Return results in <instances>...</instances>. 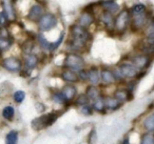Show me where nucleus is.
Instances as JSON below:
<instances>
[{
    "label": "nucleus",
    "instance_id": "obj_34",
    "mask_svg": "<svg viewBox=\"0 0 154 144\" xmlns=\"http://www.w3.org/2000/svg\"><path fill=\"white\" fill-rule=\"evenodd\" d=\"M8 20H9V18L5 15V12H0V26H5V24L8 23Z\"/></svg>",
    "mask_w": 154,
    "mask_h": 144
},
{
    "label": "nucleus",
    "instance_id": "obj_2",
    "mask_svg": "<svg viewBox=\"0 0 154 144\" xmlns=\"http://www.w3.org/2000/svg\"><path fill=\"white\" fill-rule=\"evenodd\" d=\"M58 116H59V114H57V112H51V114H48L45 116H41L39 118L34 119L32 121V127L35 130H40L45 127H49L57 120Z\"/></svg>",
    "mask_w": 154,
    "mask_h": 144
},
{
    "label": "nucleus",
    "instance_id": "obj_14",
    "mask_svg": "<svg viewBox=\"0 0 154 144\" xmlns=\"http://www.w3.org/2000/svg\"><path fill=\"white\" fill-rule=\"evenodd\" d=\"M61 78L63 79L64 81H66V82H71V83L77 82V81L79 80V78H78V75H77L75 72L70 70H63V72H62V74H61Z\"/></svg>",
    "mask_w": 154,
    "mask_h": 144
},
{
    "label": "nucleus",
    "instance_id": "obj_28",
    "mask_svg": "<svg viewBox=\"0 0 154 144\" xmlns=\"http://www.w3.org/2000/svg\"><path fill=\"white\" fill-rule=\"evenodd\" d=\"M12 42L10 39H8L7 37H0V51H7L10 46H11Z\"/></svg>",
    "mask_w": 154,
    "mask_h": 144
},
{
    "label": "nucleus",
    "instance_id": "obj_36",
    "mask_svg": "<svg viewBox=\"0 0 154 144\" xmlns=\"http://www.w3.org/2000/svg\"><path fill=\"white\" fill-rule=\"evenodd\" d=\"M95 140H96V131H95V129L93 128L92 130H91L89 137H88V143L89 144H93Z\"/></svg>",
    "mask_w": 154,
    "mask_h": 144
},
{
    "label": "nucleus",
    "instance_id": "obj_11",
    "mask_svg": "<svg viewBox=\"0 0 154 144\" xmlns=\"http://www.w3.org/2000/svg\"><path fill=\"white\" fill-rule=\"evenodd\" d=\"M76 93H77L76 87L72 84L66 85V86L61 89V92H60V94L62 95V97L64 98L66 101H71V100L74 99V97L76 96Z\"/></svg>",
    "mask_w": 154,
    "mask_h": 144
},
{
    "label": "nucleus",
    "instance_id": "obj_26",
    "mask_svg": "<svg viewBox=\"0 0 154 144\" xmlns=\"http://www.w3.org/2000/svg\"><path fill=\"white\" fill-rule=\"evenodd\" d=\"M14 114H15V110H14V107H12V106H5L2 110L3 118L8 119V120H11L14 117Z\"/></svg>",
    "mask_w": 154,
    "mask_h": 144
},
{
    "label": "nucleus",
    "instance_id": "obj_8",
    "mask_svg": "<svg viewBox=\"0 0 154 144\" xmlns=\"http://www.w3.org/2000/svg\"><path fill=\"white\" fill-rule=\"evenodd\" d=\"M132 61H133V65L137 70H143V68H147L149 66L151 59H150V56L143 54V55H138L136 57H134L132 59Z\"/></svg>",
    "mask_w": 154,
    "mask_h": 144
},
{
    "label": "nucleus",
    "instance_id": "obj_21",
    "mask_svg": "<svg viewBox=\"0 0 154 144\" xmlns=\"http://www.w3.org/2000/svg\"><path fill=\"white\" fill-rule=\"evenodd\" d=\"M130 14L132 17H134V16H139V15H143V14H146V7L143 4H135L134 7L131 9L130 11Z\"/></svg>",
    "mask_w": 154,
    "mask_h": 144
},
{
    "label": "nucleus",
    "instance_id": "obj_29",
    "mask_svg": "<svg viewBox=\"0 0 154 144\" xmlns=\"http://www.w3.org/2000/svg\"><path fill=\"white\" fill-rule=\"evenodd\" d=\"M5 15L8 16V18H14L15 16V12H14V9L12 7V4L10 2H5Z\"/></svg>",
    "mask_w": 154,
    "mask_h": 144
},
{
    "label": "nucleus",
    "instance_id": "obj_19",
    "mask_svg": "<svg viewBox=\"0 0 154 144\" xmlns=\"http://www.w3.org/2000/svg\"><path fill=\"white\" fill-rule=\"evenodd\" d=\"M86 95L89 99H97L99 97V91L97 89L96 86L94 85H91V86H88L87 87V91H86Z\"/></svg>",
    "mask_w": 154,
    "mask_h": 144
},
{
    "label": "nucleus",
    "instance_id": "obj_37",
    "mask_svg": "<svg viewBox=\"0 0 154 144\" xmlns=\"http://www.w3.org/2000/svg\"><path fill=\"white\" fill-rule=\"evenodd\" d=\"M80 112L84 115H86V116H88V115L92 114V107L90 105H84L82 107V110H80Z\"/></svg>",
    "mask_w": 154,
    "mask_h": 144
},
{
    "label": "nucleus",
    "instance_id": "obj_1",
    "mask_svg": "<svg viewBox=\"0 0 154 144\" xmlns=\"http://www.w3.org/2000/svg\"><path fill=\"white\" fill-rule=\"evenodd\" d=\"M72 38L70 40L71 47L74 50H82L91 40V35L86 28H80L78 24H75L71 28Z\"/></svg>",
    "mask_w": 154,
    "mask_h": 144
},
{
    "label": "nucleus",
    "instance_id": "obj_16",
    "mask_svg": "<svg viewBox=\"0 0 154 144\" xmlns=\"http://www.w3.org/2000/svg\"><path fill=\"white\" fill-rule=\"evenodd\" d=\"M146 23H147V16H146V14L139 16H134L132 19V26L135 28H143V26H146Z\"/></svg>",
    "mask_w": 154,
    "mask_h": 144
},
{
    "label": "nucleus",
    "instance_id": "obj_31",
    "mask_svg": "<svg viewBox=\"0 0 154 144\" xmlns=\"http://www.w3.org/2000/svg\"><path fill=\"white\" fill-rule=\"evenodd\" d=\"M140 144H154V134H146L141 139Z\"/></svg>",
    "mask_w": 154,
    "mask_h": 144
},
{
    "label": "nucleus",
    "instance_id": "obj_6",
    "mask_svg": "<svg viewBox=\"0 0 154 144\" xmlns=\"http://www.w3.org/2000/svg\"><path fill=\"white\" fill-rule=\"evenodd\" d=\"M3 68L5 70H10V72H19L22 68V63L19 59L17 58H14V57H10L7 58V59L3 60V63H2Z\"/></svg>",
    "mask_w": 154,
    "mask_h": 144
},
{
    "label": "nucleus",
    "instance_id": "obj_24",
    "mask_svg": "<svg viewBox=\"0 0 154 144\" xmlns=\"http://www.w3.org/2000/svg\"><path fill=\"white\" fill-rule=\"evenodd\" d=\"M106 107V104H105V98L100 97L99 96L97 99H95L94 101V108L97 110V112H103Z\"/></svg>",
    "mask_w": 154,
    "mask_h": 144
},
{
    "label": "nucleus",
    "instance_id": "obj_7",
    "mask_svg": "<svg viewBox=\"0 0 154 144\" xmlns=\"http://www.w3.org/2000/svg\"><path fill=\"white\" fill-rule=\"evenodd\" d=\"M118 68H119L122 77H126V78H130V79L135 78L137 76V73H138V70L132 63H128V62L122 63Z\"/></svg>",
    "mask_w": 154,
    "mask_h": 144
},
{
    "label": "nucleus",
    "instance_id": "obj_38",
    "mask_svg": "<svg viewBox=\"0 0 154 144\" xmlns=\"http://www.w3.org/2000/svg\"><path fill=\"white\" fill-rule=\"evenodd\" d=\"M77 75H78V78L82 79V80H87V79H88V73H87L86 70H79Z\"/></svg>",
    "mask_w": 154,
    "mask_h": 144
},
{
    "label": "nucleus",
    "instance_id": "obj_33",
    "mask_svg": "<svg viewBox=\"0 0 154 144\" xmlns=\"http://www.w3.org/2000/svg\"><path fill=\"white\" fill-rule=\"evenodd\" d=\"M146 44L150 45V46H154V32H150L149 35L146 38Z\"/></svg>",
    "mask_w": 154,
    "mask_h": 144
},
{
    "label": "nucleus",
    "instance_id": "obj_4",
    "mask_svg": "<svg viewBox=\"0 0 154 144\" xmlns=\"http://www.w3.org/2000/svg\"><path fill=\"white\" fill-rule=\"evenodd\" d=\"M130 20H131L130 11H128V10H122V11L118 14L117 17L115 18L114 26H115L118 31L122 32V31H125L129 26Z\"/></svg>",
    "mask_w": 154,
    "mask_h": 144
},
{
    "label": "nucleus",
    "instance_id": "obj_22",
    "mask_svg": "<svg viewBox=\"0 0 154 144\" xmlns=\"http://www.w3.org/2000/svg\"><path fill=\"white\" fill-rule=\"evenodd\" d=\"M114 98L118 101H126L130 98V92L125 91V89H118V91L115 92V95H114Z\"/></svg>",
    "mask_w": 154,
    "mask_h": 144
},
{
    "label": "nucleus",
    "instance_id": "obj_12",
    "mask_svg": "<svg viewBox=\"0 0 154 144\" xmlns=\"http://www.w3.org/2000/svg\"><path fill=\"white\" fill-rule=\"evenodd\" d=\"M100 79L105 84H111L115 81V77L112 70H108V68H103L100 72Z\"/></svg>",
    "mask_w": 154,
    "mask_h": 144
},
{
    "label": "nucleus",
    "instance_id": "obj_32",
    "mask_svg": "<svg viewBox=\"0 0 154 144\" xmlns=\"http://www.w3.org/2000/svg\"><path fill=\"white\" fill-rule=\"evenodd\" d=\"M14 100H15V102H17V103H21L22 101L24 100V98H26V94H24V92L22 91H17L14 93Z\"/></svg>",
    "mask_w": 154,
    "mask_h": 144
},
{
    "label": "nucleus",
    "instance_id": "obj_3",
    "mask_svg": "<svg viewBox=\"0 0 154 144\" xmlns=\"http://www.w3.org/2000/svg\"><path fill=\"white\" fill-rule=\"evenodd\" d=\"M66 66L70 70H82L85 66V60L80 55L70 54L66 58Z\"/></svg>",
    "mask_w": 154,
    "mask_h": 144
},
{
    "label": "nucleus",
    "instance_id": "obj_25",
    "mask_svg": "<svg viewBox=\"0 0 154 144\" xmlns=\"http://www.w3.org/2000/svg\"><path fill=\"white\" fill-rule=\"evenodd\" d=\"M38 41H39V44L41 45L42 49L48 50V51H52V43H50L49 41L43 37L42 34L38 35Z\"/></svg>",
    "mask_w": 154,
    "mask_h": 144
},
{
    "label": "nucleus",
    "instance_id": "obj_20",
    "mask_svg": "<svg viewBox=\"0 0 154 144\" xmlns=\"http://www.w3.org/2000/svg\"><path fill=\"white\" fill-rule=\"evenodd\" d=\"M37 63H38V58H37L36 55H33V54H31V55L26 56V68H30V70H32V68H34L35 66L37 65Z\"/></svg>",
    "mask_w": 154,
    "mask_h": 144
},
{
    "label": "nucleus",
    "instance_id": "obj_39",
    "mask_svg": "<svg viewBox=\"0 0 154 144\" xmlns=\"http://www.w3.org/2000/svg\"><path fill=\"white\" fill-rule=\"evenodd\" d=\"M122 144H130V141H129L128 138H126V139H125L124 141L122 142Z\"/></svg>",
    "mask_w": 154,
    "mask_h": 144
},
{
    "label": "nucleus",
    "instance_id": "obj_27",
    "mask_svg": "<svg viewBox=\"0 0 154 144\" xmlns=\"http://www.w3.org/2000/svg\"><path fill=\"white\" fill-rule=\"evenodd\" d=\"M143 126L147 130H153L154 129V114L150 115L143 122Z\"/></svg>",
    "mask_w": 154,
    "mask_h": 144
},
{
    "label": "nucleus",
    "instance_id": "obj_30",
    "mask_svg": "<svg viewBox=\"0 0 154 144\" xmlns=\"http://www.w3.org/2000/svg\"><path fill=\"white\" fill-rule=\"evenodd\" d=\"M88 102H89V98L87 97L86 94H82L76 99V104H78V105H82V106L88 105Z\"/></svg>",
    "mask_w": 154,
    "mask_h": 144
},
{
    "label": "nucleus",
    "instance_id": "obj_23",
    "mask_svg": "<svg viewBox=\"0 0 154 144\" xmlns=\"http://www.w3.org/2000/svg\"><path fill=\"white\" fill-rule=\"evenodd\" d=\"M18 142V133L15 130L10 131L5 137V144H17Z\"/></svg>",
    "mask_w": 154,
    "mask_h": 144
},
{
    "label": "nucleus",
    "instance_id": "obj_5",
    "mask_svg": "<svg viewBox=\"0 0 154 144\" xmlns=\"http://www.w3.org/2000/svg\"><path fill=\"white\" fill-rule=\"evenodd\" d=\"M57 24V18L54 14L48 13L41 17V19L39 20V30L42 32H47V31L52 30L53 28H55Z\"/></svg>",
    "mask_w": 154,
    "mask_h": 144
},
{
    "label": "nucleus",
    "instance_id": "obj_35",
    "mask_svg": "<svg viewBox=\"0 0 154 144\" xmlns=\"http://www.w3.org/2000/svg\"><path fill=\"white\" fill-rule=\"evenodd\" d=\"M53 100L56 102V103H58V104H62L64 101H66V100H64V98L62 97V95L60 93L55 94V95L53 96Z\"/></svg>",
    "mask_w": 154,
    "mask_h": 144
},
{
    "label": "nucleus",
    "instance_id": "obj_17",
    "mask_svg": "<svg viewBox=\"0 0 154 144\" xmlns=\"http://www.w3.org/2000/svg\"><path fill=\"white\" fill-rule=\"evenodd\" d=\"M105 104L106 107L109 108V110H116L120 105L119 101L116 100L114 97H111V96H108V97L105 98Z\"/></svg>",
    "mask_w": 154,
    "mask_h": 144
},
{
    "label": "nucleus",
    "instance_id": "obj_13",
    "mask_svg": "<svg viewBox=\"0 0 154 144\" xmlns=\"http://www.w3.org/2000/svg\"><path fill=\"white\" fill-rule=\"evenodd\" d=\"M87 73H88V79L90 80V82L92 84H97L99 82V80H100V73H99L98 68H95V66H92Z\"/></svg>",
    "mask_w": 154,
    "mask_h": 144
},
{
    "label": "nucleus",
    "instance_id": "obj_9",
    "mask_svg": "<svg viewBox=\"0 0 154 144\" xmlns=\"http://www.w3.org/2000/svg\"><path fill=\"white\" fill-rule=\"evenodd\" d=\"M42 16H43V8L39 4H35L31 8L30 12H29L28 18L31 21H39Z\"/></svg>",
    "mask_w": 154,
    "mask_h": 144
},
{
    "label": "nucleus",
    "instance_id": "obj_15",
    "mask_svg": "<svg viewBox=\"0 0 154 144\" xmlns=\"http://www.w3.org/2000/svg\"><path fill=\"white\" fill-rule=\"evenodd\" d=\"M100 20L107 28H114V21L115 19L113 18V15L109 12H103L100 15Z\"/></svg>",
    "mask_w": 154,
    "mask_h": 144
},
{
    "label": "nucleus",
    "instance_id": "obj_18",
    "mask_svg": "<svg viewBox=\"0 0 154 144\" xmlns=\"http://www.w3.org/2000/svg\"><path fill=\"white\" fill-rule=\"evenodd\" d=\"M101 5L105 8L106 12L109 13H115L119 10V5L115 2V1H106V2H101Z\"/></svg>",
    "mask_w": 154,
    "mask_h": 144
},
{
    "label": "nucleus",
    "instance_id": "obj_10",
    "mask_svg": "<svg viewBox=\"0 0 154 144\" xmlns=\"http://www.w3.org/2000/svg\"><path fill=\"white\" fill-rule=\"evenodd\" d=\"M94 22V17L90 12H84L78 19V26L82 28H87Z\"/></svg>",
    "mask_w": 154,
    "mask_h": 144
}]
</instances>
